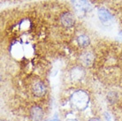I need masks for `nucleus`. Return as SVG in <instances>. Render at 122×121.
<instances>
[{"instance_id":"20e7f679","label":"nucleus","mask_w":122,"mask_h":121,"mask_svg":"<svg viewBox=\"0 0 122 121\" xmlns=\"http://www.w3.org/2000/svg\"><path fill=\"white\" fill-rule=\"evenodd\" d=\"M71 1L74 7L81 12H88L91 8V5L88 0H71Z\"/></svg>"},{"instance_id":"f8f14e48","label":"nucleus","mask_w":122,"mask_h":121,"mask_svg":"<svg viewBox=\"0 0 122 121\" xmlns=\"http://www.w3.org/2000/svg\"><path fill=\"white\" fill-rule=\"evenodd\" d=\"M66 121H78V120H76V119H68Z\"/></svg>"},{"instance_id":"4468645a","label":"nucleus","mask_w":122,"mask_h":121,"mask_svg":"<svg viewBox=\"0 0 122 121\" xmlns=\"http://www.w3.org/2000/svg\"><path fill=\"white\" fill-rule=\"evenodd\" d=\"M1 121H4V120H1Z\"/></svg>"},{"instance_id":"423d86ee","label":"nucleus","mask_w":122,"mask_h":121,"mask_svg":"<svg viewBox=\"0 0 122 121\" xmlns=\"http://www.w3.org/2000/svg\"><path fill=\"white\" fill-rule=\"evenodd\" d=\"M80 60H81V63L82 64L83 66H91L95 60V57L91 52H84V53L81 55Z\"/></svg>"},{"instance_id":"f257e3e1","label":"nucleus","mask_w":122,"mask_h":121,"mask_svg":"<svg viewBox=\"0 0 122 121\" xmlns=\"http://www.w3.org/2000/svg\"><path fill=\"white\" fill-rule=\"evenodd\" d=\"M70 102L72 106L75 109L82 111L87 108L89 103V96L88 93L83 90H77L71 96Z\"/></svg>"},{"instance_id":"0eeeda50","label":"nucleus","mask_w":122,"mask_h":121,"mask_svg":"<svg viewBox=\"0 0 122 121\" xmlns=\"http://www.w3.org/2000/svg\"><path fill=\"white\" fill-rule=\"evenodd\" d=\"M43 117V111L39 106H34L30 110V118L33 121H41Z\"/></svg>"},{"instance_id":"f03ea898","label":"nucleus","mask_w":122,"mask_h":121,"mask_svg":"<svg viewBox=\"0 0 122 121\" xmlns=\"http://www.w3.org/2000/svg\"><path fill=\"white\" fill-rule=\"evenodd\" d=\"M97 15L100 21L104 24H109L113 20V16L107 9L100 8L97 11Z\"/></svg>"},{"instance_id":"9b49d317","label":"nucleus","mask_w":122,"mask_h":121,"mask_svg":"<svg viewBox=\"0 0 122 121\" xmlns=\"http://www.w3.org/2000/svg\"><path fill=\"white\" fill-rule=\"evenodd\" d=\"M89 121H101L99 118H90Z\"/></svg>"},{"instance_id":"1a4fd4ad","label":"nucleus","mask_w":122,"mask_h":121,"mask_svg":"<svg viewBox=\"0 0 122 121\" xmlns=\"http://www.w3.org/2000/svg\"><path fill=\"white\" fill-rule=\"evenodd\" d=\"M77 42L80 46L81 47H87L90 43V39L87 35H80L77 37Z\"/></svg>"},{"instance_id":"39448f33","label":"nucleus","mask_w":122,"mask_h":121,"mask_svg":"<svg viewBox=\"0 0 122 121\" xmlns=\"http://www.w3.org/2000/svg\"><path fill=\"white\" fill-rule=\"evenodd\" d=\"M61 24L65 27H72L74 25V18L70 12H65L60 16Z\"/></svg>"},{"instance_id":"7ed1b4c3","label":"nucleus","mask_w":122,"mask_h":121,"mask_svg":"<svg viewBox=\"0 0 122 121\" xmlns=\"http://www.w3.org/2000/svg\"><path fill=\"white\" fill-rule=\"evenodd\" d=\"M32 92L33 95L36 97L43 96L46 94V86L42 81H38L35 83L32 87Z\"/></svg>"},{"instance_id":"6e6552de","label":"nucleus","mask_w":122,"mask_h":121,"mask_svg":"<svg viewBox=\"0 0 122 121\" xmlns=\"http://www.w3.org/2000/svg\"><path fill=\"white\" fill-rule=\"evenodd\" d=\"M84 76V71L82 68L79 66L73 67L71 71V78L73 81H80L81 80Z\"/></svg>"},{"instance_id":"ddd939ff","label":"nucleus","mask_w":122,"mask_h":121,"mask_svg":"<svg viewBox=\"0 0 122 121\" xmlns=\"http://www.w3.org/2000/svg\"><path fill=\"white\" fill-rule=\"evenodd\" d=\"M50 121H60V120H58V119H52V120H50Z\"/></svg>"},{"instance_id":"9d476101","label":"nucleus","mask_w":122,"mask_h":121,"mask_svg":"<svg viewBox=\"0 0 122 121\" xmlns=\"http://www.w3.org/2000/svg\"><path fill=\"white\" fill-rule=\"evenodd\" d=\"M116 99H117L116 93L111 92V93L108 94V101H109L110 103H114V102H116Z\"/></svg>"}]
</instances>
